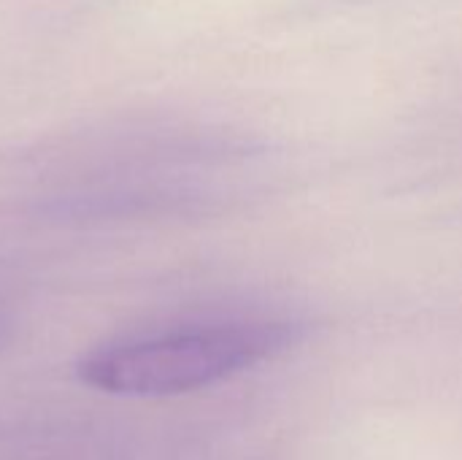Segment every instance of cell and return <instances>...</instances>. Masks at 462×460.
I'll return each mask as SVG.
<instances>
[{"instance_id":"2","label":"cell","mask_w":462,"mask_h":460,"mask_svg":"<svg viewBox=\"0 0 462 460\" xmlns=\"http://www.w3.org/2000/svg\"><path fill=\"white\" fill-rule=\"evenodd\" d=\"M11 333H14V320H11V314L0 306V347L11 339Z\"/></svg>"},{"instance_id":"1","label":"cell","mask_w":462,"mask_h":460,"mask_svg":"<svg viewBox=\"0 0 462 460\" xmlns=\"http://www.w3.org/2000/svg\"><path fill=\"white\" fill-rule=\"evenodd\" d=\"M300 339L287 320H217L116 339L89 350L76 374L87 388L125 399H171L238 377Z\"/></svg>"}]
</instances>
